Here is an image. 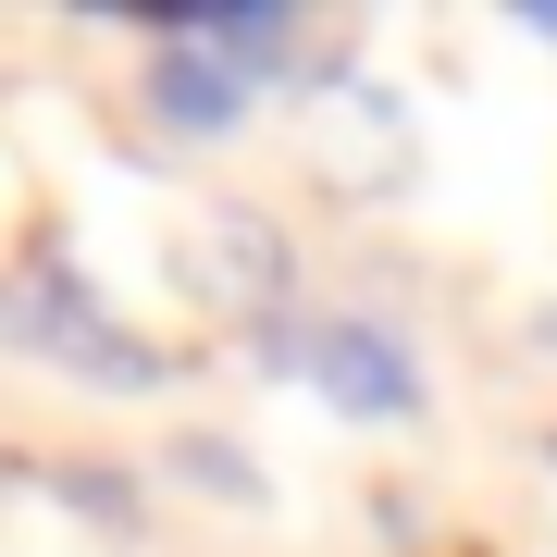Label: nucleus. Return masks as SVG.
Listing matches in <instances>:
<instances>
[{
  "label": "nucleus",
  "mask_w": 557,
  "mask_h": 557,
  "mask_svg": "<svg viewBox=\"0 0 557 557\" xmlns=\"http://www.w3.org/2000/svg\"><path fill=\"white\" fill-rule=\"evenodd\" d=\"M273 359H298L322 397H335V409H359V421H409V409H421L409 347L384 335L372 310H335V322H310V335H273Z\"/></svg>",
  "instance_id": "1"
},
{
  "label": "nucleus",
  "mask_w": 557,
  "mask_h": 557,
  "mask_svg": "<svg viewBox=\"0 0 557 557\" xmlns=\"http://www.w3.org/2000/svg\"><path fill=\"white\" fill-rule=\"evenodd\" d=\"M186 285H199L211 310H273L285 285V248L260 211H199V236H186Z\"/></svg>",
  "instance_id": "2"
},
{
  "label": "nucleus",
  "mask_w": 557,
  "mask_h": 557,
  "mask_svg": "<svg viewBox=\"0 0 557 557\" xmlns=\"http://www.w3.org/2000/svg\"><path fill=\"white\" fill-rule=\"evenodd\" d=\"M149 112L174 124V137H223V124L248 112V75H236L211 38H186V25H174V38H161V62H149Z\"/></svg>",
  "instance_id": "3"
},
{
  "label": "nucleus",
  "mask_w": 557,
  "mask_h": 557,
  "mask_svg": "<svg viewBox=\"0 0 557 557\" xmlns=\"http://www.w3.org/2000/svg\"><path fill=\"white\" fill-rule=\"evenodd\" d=\"M25 335H38L50 359H75V372H100V384H149V372H161L137 335H112V322H100L87 285H38V322H25Z\"/></svg>",
  "instance_id": "4"
},
{
  "label": "nucleus",
  "mask_w": 557,
  "mask_h": 557,
  "mask_svg": "<svg viewBox=\"0 0 557 557\" xmlns=\"http://www.w3.org/2000/svg\"><path fill=\"white\" fill-rule=\"evenodd\" d=\"M322 161H335V174H359V186H397V174H409V124H397V100H384V87H335V100H322Z\"/></svg>",
  "instance_id": "5"
},
{
  "label": "nucleus",
  "mask_w": 557,
  "mask_h": 557,
  "mask_svg": "<svg viewBox=\"0 0 557 557\" xmlns=\"http://www.w3.org/2000/svg\"><path fill=\"white\" fill-rule=\"evenodd\" d=\"M0 335H25V310H13V285H0Z\"/></svg>",
  "instance_id": "6"
},
{
  "label": "nucleus",
  "mask_w": 557,
  "mask_h": 557,
  "mask_svg": "<svg viewBox=\"0 0 557 557\" xmlns=\"http://www.w3.org/2000/svg\"><path fill=\"white\" fill-rule=\"evenodd\" d=\"M545 458H557V434H545Z\"/></svg>",
  "instance_id": "7"
}]
</instances>
